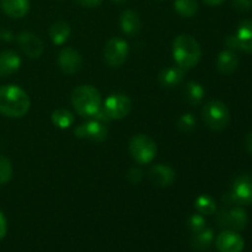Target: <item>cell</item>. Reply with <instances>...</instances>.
<instances>
[{
    "instance_id": "obj_25",
    "label": "cell",
    "mask_w": 252,
    "mask_h": 252,
    "mask_svg": "<svg viewBox=\"0 0 252 252\" xmlns=\"http://www.w3.org/2000/svg\"><path fill=\"white\" fill-rule=\"evenodd\" d=\"M194 208L202 216H213L217 213V203L208 194H201L194 201Z\"/></svg>"
},
{
    "instance_id": "obj_10",
    "label": "cell",
    "mask_w": 252,
    "mask_h": 252,
    "mask_svg": "<svg viewBox=\"0 0 252 252\" xmlns=\"http://www.w3.org/2000/svg\"><path fill=\"white\" fill-rule=\"evenodd\" d=\"M230 193L236 204H240V206H250V204H252L251 175H240V176L236 177Z\"/></svg>"
},
{
    "instance_id": "obj_36",
    "label": "cell",
    "mask_w": 252,
    "mask_h": 252,
    "mask_svg": "<svg viewBox=\"0 0 252 252\" xmlns=\"http://www.w3.org/2000/svg\"><path fill=\"white\" fill-rule=\"evenodd\" d=\"M245 148L250 154H252V132L249 133L246 135V139H245Z\"/></svg>"
},
{
    "instance_id": "obj_15",
    "label": "cell",
    "mask_w": 252,
    "mask_h": 252,
    "mask_svg": "<svg viewBox=\"0 0 252 252\" xmlns=\"http://www.w3.org/2000/svg\"><path fill=\"white\" fill-rule=\"evenodd\" d=\"M120 27L127 36H135L142 30V20L134 10H125L120 16Z\"/></svg>"
},
{
    "instance_id": "obj_20",
    "label": "cell",
    "mask_w": 252,
    "mask_h": 252,
    "mask_svg": "<svg viewBox=\"0 0 252 252\" xmlns=\"http://www.w3.org/2000/svg\"><path fill=\"white\" fill-rule=\"evenodd\" d=\"M235 37L239 43V51L252 53V20H244L238 26Z\"/></svg>"
},
{
    "instance_id": "obj_37",
    "label": "cell",
    "mask_w": 252,
    "mask_h": 252,
    "mask_svg": "<svg viewBox=\"0 0 252 252\" xmlns=\"http://www.w3.org/2000/svg\"><path fill=\"white\" fill-rule=\"evenodd\" d=\"M207 5H211V6H218V5L223 4L225 0H203Z\"/></svg>"
},
{
    "instance_id": "obj_5",
    "label": "cell",
    "mask_w": 252,
    "mask_h": 252,
    "mask_svg": "<svg viewBox=\"0 0 252 252\" xmlns=\"http://www.w3.org/2000/svg\"><path fill=\"white\" fill-rule=\"evenodd\" d=\"M158 153L157 143L147 134H137L129 142V154L139 165H148L155 159Z\"/></svg>"
},
{
    "instance_id": "obj_17",
    "label": "cell",
    "mask_w": 252,
    "mask_h": 252,
    "mask_svg": "<svg viewBox=\"0 0 252 252\" xmlns=\"http://www.w3.org/2000/svg\"><path fill=\"white\" fill-rule=\"evenodd\" d=\"M21 66V58L14 51L0 52V76L6 78L16 73Z\"/></svg>"
},
{
    "instance_id": "obj_27",
    "label": "cell",
    "mask_w": 252,
    "mask_h": 252,
    "mask_svg": "<svg viewBox=\"0 0 252 252\" xmlns=\"http://www.w3.org/2000/svg\"><path fill=\"white\" fill-rule=\"evenodd\" d=\"M12 179V165L4 155H0V185H5Z\"/></svg>"
},
{
    "instance_id": "obj_19",
    "label": "cell",
    "mask_w": 252,
    "mask_h": 252,
    "mask_svg": "<svg viewBox=\"0 0 252 252\" xmlns=\"http://www.w3.org/2000/svg\"><path fill=\"white\" fill-rule=\"evenodd\" d=\"M239 63H240V61H239L235 52L225 49V51L220 52L218 58H217V69H218L219 73L230 75L238 69Z\"/></svg>"
},
{
    "instance_id": "obj_12",
    "label": "cell",
    "mask_w": 252,
    "mask_h": 252,
    "mask_svg": "<svg viewBox=\"0 0 252 252\" xmlns=\"http://www.w3.org/2000/svg\"><path fill=\"white\" fill-rule=\"evenodd\" d=\"M216 246L219 252H243L245 241L235 230H224L217 236Z\"/></svg>"
},
{
    "instance_id": "obj_34",
    "label": "cell",
    "mask_w": 252,
    "mask_h": 252,
    "mask_svg": "<svg viewBox=\"0 0 252 252\" xmlns=\"http://www.w3.org/2000/svg\"><path fill=\"white\" fill-rule=\"evenodd\" d=\"M6 231H7L6 218H5L4 214L0 212V240H1V239H4V236L6 235Z\"/></svg>"
},
{
    "instance_id": "obj_3",
    "label": "cell",
    "mask_w": 252,
    "mask_h": 252,
    "mask_svg": "<svg viewBox=\"0 0 252 252\" xmlns=\"http://www.w3.org/2000/svg\"><path fill=\"white\" fill-rule=\"evenodd\" d=\"M71 105L81 117L91 118L102 107V97L95 86L80 85L71 93Z\"/></svg>"
},
{
    "instance_id": "obj_30",
    "label": "cell",
    "mask_w": 252,
    "mask_h": 252,
    "mask_svg": "<svg viewBox=\"0 0 252 252\" xmlns=\"http://www.w3.org/2000/svg\"><path fill=\"white\" fill-rule=\"evenodd\" d=\"M231 5L236 11L248 12L252 9V0H231Z\"/></svg>"
},
{
    "instance_id": "obj_35",
    "label": "cell",
    "mask_w": 252,
    "mask_h": 252,
    "mask_svg": "<svg viewBox=\"0 0 252 252\" xmlns=\"http://www.w3.org/2000/svg\"><path fill=\"white\" fill-rule=\"evenodd\" d=\"M0 39L4 42H11L14 39V33L6 29H0Z\"/></svg>"
},
{
    "instance_id": "obj_31",
    "label": "cell",
    "mask_w": 252,
    "mask_h": 252,
    "mask_svg": "<svg viewBox=\"0 0 252 252\" xmlns=\"http://www.w3.org/2000/svg\"><path fill=\"white\" fill-rule=\"evenodd\" d=\"M127 177L132 184H139L140 180L143 179V171L140 169H138V167H132L128 171Z\"/></svg>"
},
{
    "instance_id": "obj_13",
    "label": "cell",
    "mask_w": 252,
    "mask_h": 252,
    "mask_svg": "<svg viewBox=\"0 0 252 252\" xmlns=\"http://www.w3.org/2000/svg\"><path fill=\"white\" fill-rule=\"evenodd\" d=\"M17 43L29 58H38L43 53V42L32 32H20L17 34Z\"/></svg>"
},
{
    "instance_id": "obj_14",
    "label": "cell",
    "mask_w": 252,
    "mask_h": 252,
    "mask_svg": "<svg viewBox=\"0 0 252 252\" xmlns=\"http://www.w3.org/2000/svg\"><path fill=\"white\" fill-rule=\"evenodd\" d=\"M148 177L158 187H169L176 180V172L171 166L165 164H157L150 167Z\"/></svg>"
},
{
    "instance_id": "obj_23",
    "label": "cell",
    "mask_w": 252,
    "mask_h": 252,
    "mask_svg": "<svg viewBox=\"0 0 252 252\" xmlns=\"http://www.w3.org/2000/svg\"><path fill=\"white\" fill-rule=\"evenodd\" d=\"M214 239V231L213 229L211 228H204L202 229L198 233H194L193 236H192V248L196 249V250H206L211 246V244L213 243Z\"/></svg>"
},
{
    "instance_id": "obj_18",
    "label": "cell",
    "mask_w": 252,
    "mask_h": 252,
    "mask_svg": "<svg viewBox=\"0 0 252 252\" xmlns=\"http://www.w3.org/2000/svg\"><path fill=\"white\" fill-rule=\"evenodd\" d=\"M184 76H185V70L181 69L180 66H167V68L162 69L160 71L159 76V83L160 85L164 86V88L167 89H172L179 86L180 84L184 81Z\"/></svg>"
},
{
    "instance_id": "obj_1",
    "label": "cell",
    "mask_w": 252,
    "mask_h": 252,
    "mask_svg": "<svg viewBox=\"0 0 252 252\" xmlns=\"http://www.w3.org/2000/svg\"><path fill=\"white\" fill-rule=\"evenodd\" d=\"M31 101L24 89L17 85L0 86V115L9 118H21L27 115Z\"/></svg>"
},
{
    "instance_id": "obj_7",
    "label": "cell",
    "mask_w": 252,
    "mask_h": 252,
    "mask_svg": "<svg viewBox=\"0 0 252 252\" xmlns=\"http://www.w3.org/2000/svg\"><path fill=\"white\" fill-rule=\"evenodd\" d=\"M102 108L111 121L123 120L129 115L132 110V101L127 95L112 94L106 98Z\"/></svg>"
},
{
    "instance_id": "obj_9",
    "label": "cell",
    "mask_w": 252,
    "mask_h": 252,
    "mask_svg": "<svg viewBox=\"0 0 252 252\" xmlns=\"http://www.w3.org/2000/svg\"><path fill=\"white\" fill-rule=\"evenodd\" d=\"M74 134L78 138H85V139L93 140V142L101 143L107 138L108 129L106 123L95 120V118H90L85 123L78 126L74 129Z\"/></svg>"
},
{
    "instance_id": "obj_24",
    "label": "cell",
    "mask_w": 252,
    "mask_h": 252,
    "mask_svg": "<svg viewBox=\"0 0 252 252\" xmlns=\"http://www.w3.org/2000/svg\"><path fill=\"white\" fill-rule=\"evenodd\" d=\"M51 118L53 125L61 129H66V128L71 127L75 122L74 115L66 108H57L56 111H53Z\"/></svg>"
},
{
    "instance_id": "obj_16",
    "label": "cell",
    "mask_w": 252,
    "mask_h": 252,
    "mask_svg": "<svg viewBox=\"0 0 252 252\" xmlns=\"http://www.w3.org/2000/svg\"><path fill=\"white\" fill-rule=\"evenodd\" d=\"M2 12L12 19H22L30 11V0H0Z\"/></svg>"
},
{
    "instance_id": "obj_6",
    "label": "cell",
    "mask_w": 252,
    "mask_h": 252,
    "mask_svg": "<svg viewBox=\"0 0 252 252\" xmlns=\"http://www.w3.org/2000/svg\"><path fill=\"white\" fill-rule=\"evenodd\" d=\"M129 54V46L126 39L112 37L108 39L103 48V59L111 68H120L126 63Z\"/></svg>"
},
{
    "instance_id": "obj_21",
    "label": "cell",
    "mask_w": 252,
    "mask_h": 252,
    "mask_svg": "<svg viewBox=\"0 0 252 252\" xmlns=\"http://www.w3.org/2000/svg\"><path fill=\"white\" fill-rule=\"evenodd\" d=\"M70 26L65 21H56L49 27V37L56 46H62L70 37Z\"/></svg>"
},
{
    "instance_id": "obj_38",
    "label": "cell",
    "mask_w": 252,
    "mask_h": 252,
    "mask_svg": "<svg viewBox=\"0 0 252 252\" xmlns=\"http://www.w3.org/2000/svg\"><path fill=\"white\" fill-rule=\"evenodd\" d=\"M113 2H116V4H122V2H125L126 0H112Z\"/></svg>"
},
{
    "instance_id": "obj_8",
    "label": "cell",
    "mask_w": 252,
    "mask_h": 252,
    "mask_svg": "<svg viewBox=\"0 0 252 252\" xmlns=\"http://www.w3.org/2000/svg\"><path fill=\"white\" fill-rule=\"evenodd\" d=\"M248 213L241 207H234L229 211H220L217 217V223L220 228L240 231L248 225Z\"/></svg>"
},
{
    "instance_id": "obj_33",
    "label": "cell",
    "mask_w": 252,
    "mask_h": 252,
    "mask_svg": "<svg viewBox=\"0 0 252 252\" xmlns=\"http://www.w3.org/2000/svg\"><path fill=\"white\" fill-rule=\"evenodd\" d=\"M225 44H226V47H228V49H230V51H233V52L239 51V43H238V39H236L235 34H229V36H226Z\"/></svg>"
},
{
    "instance_id": "obj_22",
    "label": "cell",
    "mask_w": 252,
    "mask_h": 252,
    "mask_svg": "<svg viewBox=\"0 0 252 252\" xmlns=\"http://www.w3.org/2000/svg\"><path fill=\"white\" fill-rule=\"evenodd\" d=\"M204 94H206V90H204L203 86L201 85L197 81H189L186 83V85L184 86V97L189 105L197 106L202 102L204 97Z\"/></svg>"
},
{
    "instance_id": "obj_28",
    "label": "cell",
    "mask_w": 252,
    "mask_h": 252,
    "mask_svg": "<svg viewBox=\"0 0 252 252\" xmlns=\"http://www.w3.org/2000/svg\"><path fill=\"white\" fill-rule=\"evenodd\" d=\"M196 117H194L192 113H185V115H182L181 117L179 118V121H177V127H179V129L181 130V132L185 133L192 132V130L196 128Z\"/></svg>"
},
{
    "instance_id": "obj_29",
    "label": "cell",
    "mask_w": 252,
    "mask_h": 252,
    "mask_svg": "<svg viewBox=\"0 0 252 252\" xmlns=\"http://www.w3.org/2000/svg\"><path fill=\"white\" fill-rule=\"evenodd\" d=\"M187 225H189V229L192 231V233H198L201 231L202 229H204L207 226V221L204 216L202 214L197 213V214H192L189 217V221H187Z\"/></svg>"
},
{
    "instance_id": "obj_32",
    "label": "cell",
    "mask_w": 252,
    "mask_h": 252,
    "mask_svg": "<svg viewBox=\"0 0 252 252\" xmlns=\"http://www.w3.org/2000/svg\"><path fill=\"white\" fill-rule=\"evenodd\" d=\"M78 5L83 7H88V9H93V7L98 6L102 4L103 0H74Z\"/></svg>"
},
{
    "instance_id": "obj_11",
    "label": "cell",
    "mask_w": 252,
    "mask_h": 252,
    "mask_svg": "<svg viewBox=\"0 0 252 252\" xmlns=\"http://www.w3.org/2000/svg\"><path fill=\"white\" fill-rule=\"evenodd\" d=\"M58 65L64 74L73 75L78 73L83 65L81 54L73 47H64L58 54Z\"/></svg>"
},
{
    "instance_id": "obj_2",
    "label": "cell",
    "mask_w": 252,
    "mask_h": 252,
    "mask_svg": "<svg viewBox=\"0 0 252 252\" xmlns=\"http://www.w3.org/2000/svg\"><path fill=\"white\" fill-rule=\"evenodd\" d=\"M172 57L176 65L185 71L194 68L202 57L201 44L191 34H179L172 42Z\"/></svg>"
},
{
    "instance_id": "obj_4",
    "label": "cell",
    "mask_w": 252,
    "mask_h": 252,
    "mask_svg": "<svg viewBox=\"0 0 252 252\" xmlns=\"http://www.w3.org/2000/svg\"><path fill=\"white\" fill-rule=\"evenodd\" d=\"M202 120L204 125L212 130L220 132L230 123V111L221 101H208L202 108Z\"/></svg>"
},
{
    "instance_id": "obj_26",
    "label": "cell",
    "mask_w": 252,
    "mask_h": 252,
    "mask_svg": "<svg viewBox=\"0 0 252 252\" xmlns=\"http://www.w3.org/2000/svg\"><path fill=\"white\" fill-rule=\"evenodd\" d=\"M174 7L182 17H192L198 11V0H175Z\"/></svg>"
}]
</instances>
